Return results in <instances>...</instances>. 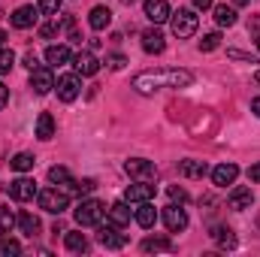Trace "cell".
<instances>
[{"label":"cell","instance_id":"6da1fadb","mask_svg":"<svg viewBox=\"0 0 260 257\" xmlns=\"http://www.w3.org/2000/svg\"><path fill=\"white\" fill-rule=\"evenodd\" d=\"M191 82H194V73L182 67H160V70H145L133 76V88L139 94H157L164 88H188Z\"/></svg>","mask_w":260,"mask_h":257},{"label":"cell","instance_id":"7a4b0ae2","mask_svg":"<svg viewBox=\"0 0 260 257\" xmlns=\"http://www.w3.org/2000/svg\"><path fill=\"white\" fill-rule=\"evenodd\" d=\"M73 215H76V221H79L82 227H97V224L103 221V215H106V206H103L100 200H82Z\"/></svg>","mask_w":260,"mask_h":257},{"label":"cell","instance_id":"3957f363","mask_svg":"<svg viewBox=\"0 0 260 257\" xmlns=\"http://www.w3.org/2000/svg\"><path fill=\"white\" fill-rule=\"evenodd\" d=\"M170 27H173V34L179 37V40H188V37H194L197 30V12L194 9H179V12H170Z\"/></svg>","mask_w":260,"mask_h":257},{"label":"cell","instance_id":"277c9868","mask_svg":"<svg viewBox=\"0 0 260 257\" xmlns=\"http://www.w3.org/2000/svg\"><path fill=\"white\" fill-rule=\"evenodd\" d=\"M37 200H40V209H46V212H52V215H61V212H67V206H70V194L61 191L58 185L40 191Z\"/></svg>","mask_w":260,"mask_h":257},{"label":"cell","instance_id":"5b68a950","mask_svg":"<svg viewBox=\"0 0 260 257\" xmlns=\"http://www.w3.org/2000/svg\"><path fill=\"white\" fill-rule=\"evenodd\" d=\"M124 173L136 182H154L157 179V167L151 160H145V157H130L124 164Z\"/></svg>","mask_w":260,"mask_h":257},{"label":"cell","instance_id":"8992f818","mask_svg":"<svg viewBox=\"0 0 260 257\" xmlns=\"http://www.w3.org/2000/svg\"><path fill=\"white\" fill-rule=\"evenodd\" d=\"M97 242L103 245V248H109V251H118V248H124L127 245V236L124 233H118V227L115 224H100V233H97Z\"/></svg>","mask_w":260,"mask_h":257},{"label":"cell","instance_id":"52a82bcc","mask_svg":"<svg viewBox=\"0 0 260 257\" xmlns=\"http://www.w3.org/2000/svg\"><path fill=\"white\" fill-rule=\"evenodd\" d=\"M55 88H58V97L64 103H73L79 97V91H82V79H79V73H67L55 82Z\"/></svg>","mask_w":260,"mask_h":257},{"label":"cell","instance_id":"ba28073f","mask_svg":"<svg viewBox=\"0 0 260 257\" xmlns=\"http://www.w3.org/2000/svg\"><path fill=\"white\" fill-rule=\"evenodd\" d=\"M6 194H9L12 200H18V203H27V200H34L40 191H37V182H34V179H24V176H21V179H15V182L6 185Z\"/></svg>","mask_w":260,"mask_h":257},{"label":"cell","instance_id":"9c48e42d","mask_svg":"<svg viewBox=\"0 0 260 257\" xmlns=\"http://www.w3.org/2000/svg\"><path fill=\"white\" fill-rule=\"evenodd\" d=\"M164 224H167L170 233H182V230L188 227V215H185L182 203H170V206L164 209Z\"/></svg>","mask_w":260,"mask_h":257},{"label":"cell","instance_id":"30bf717a","mask_svg":"<svg viewBox=\"0 0 260 257\" xmlns=\"http://www.w3.org/2000/svg\"><path fill=\"white\" fill-rule=\"evenodd\" d=\"M157 209L151 206V200H145V203H136V209H133V221L142 227V230H151L154 224H157Z\"/></svg>","mask_w":260,"mask_h":257},{"label":"cell","instance_id":"8fae6325","mask_svg":"<svg viewBox=\"0 0 260 257\" xmlns=\"http://www.w3.org/2000/svg\"><path fill=\"white\" fill-rule=\"evenodd\" d=\"M37 18H40V6H18L15 12H12V27H18V30H27V27H34L37 24Z\"/></svg>","mask_w":260,"mask_h":257},{"label":"cell","instance_id":"7c38bea8","mask_svg":"<svg viewBox=\"0 0 260 257\" xmlns=\"http://www.w3.org/2000/svg\"><path fill=\"white\" fill-rule=\"evenodd\" d=\"M30 88H34L37 94H49V91L55 88V76H52V70H49V67H37V70H30Z\"/></svg>","mask_w":260,"mask_h":257},{"label":"cell","instance_id":"4fadbf2b","mask_svg":"<svg viewBox=\"0 0 260 257\" xmlns=\"http://www.w3.org/2000/svg\"><path fill=\"white\" fill-rule=\"evenodd\" d=\"M130 218H133V212H130V203H127V200L112 203V206L106 209V221H109V224H115L118 230H121V227H127Z\"/></svg>","mask_w":260,"mask_h":257},{"label":"cell","instance_id":"5bb4252c","mask_svg":"<svg viewBox=\"0 0 260 257\" xmlns=\"http://www.w3.org/2000/svg\"><path fill=\"white\" fill-rule=\"evenodd\" d=\"M154 194H157V188L151 182H136V185H127L124 200L127 203H145V200H154Z\"/></svg>","mask_w":260,"mask_h":257},{"label":"cell","instance_id":"9a60e30c","mask_svg":"<svg viewBox=\"0 0 260 257\" xmlns=\"http://www.w3.org/2000/svg\"><path fill=\"white\" fill-rule=\"evenodd\" d=\"M142 6H145V15H148L151 24H164V21L170 18V12H173L167 0H145Z\"/></svg>","mask_w":260,"mask_h":257},{"label":"cell","instance_id":"2e32d148","mask_svg":"<svg viewBox=\"0 0 260 257\" xmlns=\"http://www.w3.org/2000/svg\"><path fill=\"white\" fill-rule=\"evenodd\" d=\"M142 49H145L148 55H160V52L167 49V40H164V34L157 30V24L142 34Z\"/></svg>","mask_w":260,"mask_h":257},{"label":"cell","instance_id":"e0dca14e","mask_svg":"<svg viewBox=\"0 0 260 257\" xmlns=\"http://www.w3.org/2000/svg\"><path fill=\"white\" fill-rule=\"evenodd\" d=\"M236 176H239V167H236V164H218V167L212 170V182H215L218 188L233 185V182H236Z\"/></svg>","mask_w":260,"mask_h":257},{"label":"cell","instance_id":"ac0fdd59","mask_svg":"<svg viewBox=\"0 0 260 257\" xmlns=\"http://www.w3.org/2000/svg\"><path fill=\"white\" fill-rule=\"evenodd\" d=\"M227 203H230V209H236V212H245V209H251V203H254V194L251 188H233L230 197H227Z\"/></svg>","mask_w":260,"mask_h":257},{"label":"cell","instance_id":"d6986e66","mask_svg":"<svg viewBox=\"0 0 260 257\" xmlns=\"http://www.w3.org/2000/svg\"><path fill=\"white\" fill-rule=\"evenodd\" d=\"M73 67H76L79 76H94V73L100 70V61H97L91 52H79V55L73 58Z\"/></svg>","mask_w":260,"mask_h":257},{"label":"cell","instance_id":"ffe728a7","mask_svg":"<svg viewBox=\"0 0 260 257\" xmlns=\"http://www.w3.org/2000/svg\"><path fill=\"white\" fill-rule=\"evenodd\" d=\"M142 251H145V254L176 251V245H173V239H170V236H148V239H142Z\"/></svg>","mask_w":260,"mask_h":257},{"label":"cell","instance_id":"44dd1931","mask_svg":"<svg viewBox=\"0 0 260 257\" xmlns=\"http://www.w3.org/2000/svg\"><path fill=\"white\" fill-rule=\"evenodd\" d=\"M88 24H91L94 30H106V27L112 24V12H109V6H94L91 15H88Z\"/></svg>","mask_w":260,"mask_h":257},{"label":"cell","instance_id":"7402d4cb","mask_svg":"<svg viewBox=\"0 0 260 257\" xmlns=\"http://www.w3.org/2000/svg\"><path fill=\"white\" fill-rule=\"evenodd\" d=\"M46 61L52 67H64L73 61V52H70V46H49L46 49Z\"/></svg>","mask_w":260,"mask_h":257},{"label":"cell","instance_id":"603a6c76","mask_svg":"<svg viewBox=\"0 0 260 257\" xmlns=\"http://www.w3.org/2000/svg\"><path fill=\"white\" fill-rule=\"evenodd\" d=\"M179 173H182L185 179H203V176L209 173V167H206L203 160H194V157H188V160H182V164H179Z\"/></svg>","mask_w":260,"mask_h":257},{"label":"cell","instance_id":"cb8c5ba5","mask_svg":"<svg viewBox=\"0 0 260 257\" xmlns=\"http://www.w3.org/2000/svg\"><path fill=\"white\" fill-rule=\"evenodd\" d=\"M18 230L34 239V236L40 233V218H37L34 212H21V215H18Z\"/></svg>","mask_w":260,"mask_h":257},{"label":"cell","instance_id":"d4e9b609","mask_svg":"<svg viewBox=\"0 0 260 257\" xmlns=\"http://www.w3.org/2000/svg\"><path fill=\"white\" fill-rule=\"evenodd\" d=\"M212 239H215V245L218 248H236V236H233V230L230 227H212Z\"/></svg>","mask_w":260,"mask_h":257},{"label":"cell","instance_id":"484cf974","mask_svg":"<svg viewBox=\"0 0 260 257\" xmlns=\"http://www.w3.org/2000/svg\"><path fill=\"white\" fill-rule=\"evenodd\" d=\"M52 136H55V118L49 112H40V118H37V139L49 142Z\"/></svg>","mask_w":260,"mask_h":257},{"label":"cell","instance_id":"4316f807","mask_svg":"<svg viewBox=\"0 0 260 257\" xmlns=\"http://www.w3.org/2000/svg\"><path fill=\"white\" fill-rule=\"evenodd\" d=\"M64 245L67 251H73V254H85L88 251V239H85V233H64Z\"/></svg>","mask_w":260,"mask_h":257},{"label":"cell","instance_id":"83f0119b","mask_svg":"<svg viewBox=\"0 0 260 257\" xmlns=\"http://www.w3.org/2000/svg\"><path fill=\"white\" fill-rule=\"evenodd\" d=\"M215 21H218L221 27H233V24H236V9L227 6V3H218V6H215Z\"/></svg>","mask_w":260,"mask_h":257},{"label":"cell","instance_id":"f1b7e54d","mask_svg":"<svg viewBox=\"0 0 260 257\" xmlns=\"http://www.w3.org/2000/svg\"><path fill=\"white\" fill-rule=\"evenodd\" d=\"M9 164H12V170H15V173H27V170H34L37 157H34V154H27V151H18Z\"/></svg>","mask_w":260,"mask_h":257},{"label":"cell","instance_id":"f546056e","mask_svg":"<svg viewBox=\"0 0 260 257\" xmlns=\"http://www.w3.org/2000/svg\"><path fill=\"white\" fill-rule=\"evenodd\" d=\"M49 182H52V185H58V188H64V185L73 182V176H70V170H67V167H52V170H49Z\"/></svg>","mask_w":260,"mask_h":257},{"label":"cell","instance_id":"4dcf8cb0","mask_svg":"<svg viewBox=\"0 0 260 257\" xmlns=\"http://www.w3.org/2000/svg\"><path fill=\"white\" fill-rule=\"evenodd\" d=\"M15 254H21V242L9 239V236H0V257H15Z\"/></svg>","mask_w":260,"mask_h":257},{"label":"cell","instance_id":"1f68e13d","mask_svg":"<svg viewBox=\"0 0 260 257\" xmlns=\"http://www.w3.org/2000/svg\"><path fill=\"white\" fill-rule=\"evenodd\" d=\"M15 224H18V218H15V215L6 209V206H0V236H6V233L15 227Z\"/></svg>","mask_w":260,"mask_h":257},{"label":"cell","instance_id":"d6a6232c","mask_svg":"<svg viewBox=\"0 0 260 257\" xmlns=\"http://www.w3.org/2000/svg\"><path fill=\"white\" fill-rule=\"evenodd\" d=\"M12 67H15V52H12L9 46H0V76L9 73Z\"/></svg>","mask_w":260,"mask_h":257},{"label":"cell","instance_id":"836d02e7","mask_svg":"<svg viewBox=\"0 0 260 257\" xmlns=\"http://www.w3.org/2000/svg\"><path fill=\"white\" fill-rule=\"evenodd\" d=\"M221 46V34L218 30H212V34H206L203 40H200V52H215Z\"/></svg>","mask_w":260,"mask_h":257},{"label":"cell","instance_id":"e575fe53","mask_svg":"<svg viewBox=\"0 0 260 257\" xmlns=\"http://www.w3.org/2000/svg\"><path fill=\"white\" fill-rule=\"evenodd\" d=\"M97 188V182L94 179H82V182H70V191L73 194H79V197H85V194H91Z\"/></svg>","mask_w":260,"mask_h":257},{"label":"cell","instance_id":"d590c367","mask_svg":"<svg viewBox=\"0 0 260 257\" xmlns=\"http://www.w3.org/2000/svg\"><path fill=\"white\" fill-rule=\"evenodd\" d=\"M40 12H46V15H58V12H61V0H40Z\"/></svg>","mask_w":260,"mask_h":257},{"label":"cell","instance_id":"8d00e7d4","mask_svg":"<svg viewBox=\"0 0 260 257\" xmlns=\"http://www.w3.org/2000/svg\"><path fill=\"white\" fill-rule=\"evenodd\" d=\"M124 64H127L124 55H118V52H115V55H106V67H109V70H121Z\"/></svg>","mask_w":260,"mask_h":257},{"label":"cell","instance_id":"74e56055","mask_svg":"<svg viewBox=\"0 0 260 257\" xmlns=\"http://www.w3.org/2000/svg\"><path fill=\"white\" fill-rule=\"evenodd\" d=\"M167 194H170V200H173V203H188V191H185V188H179V185H173Z\"/></svg>","mask_w":260,"mask_h":257},{"label":"cell","instance_id":"f35d334b","mask_svg":"<svg viewBox=\"0 0 260 257\" xmlns=\"http://www.w3.org/2000/svg\"><path fill=\"white\" fill-rule=\"evenodd\" d=\"M227 55H230V58H236V61H251V64H257V58H251V55H245V52H239V49H230Z\"/></svg>","mask_w":260,"mask_h":257},{"label":"cell","instance_id":"ab89813d","mask_svg":"<svg viewBox=\"0 0 260 257\" xmlns=\"http://www.w3.org/2000/svg\"><path fill=\"white\" fill-rule=\"evenodd\" d=\"M58 30H61V27H58V24H43V27H40V34H43V37H46V40H52V37H55V34H58Z\"/></svg>","mask_w":260,"mask_h":257},{"label":"cell","instance_id":"60d3db41","mask_svg":"<svg viewBox=\"0 0 260 257\" xmlns=\"http://www.w3.org/2000/svg\"><path fill=\"white\" fill-rule=\"evenodd\" d=\"M24 67H27V70H37V55H34V52H27V55H24Z\"/></svg>","mask_w":260,"mask_h":257},{"label":"cell","instance_id":"b9f144b4","mask_svg":"<svg viewBox=\"0 0 260 257\" xmlns=\"http://www.w3.org/2000/svg\"><path fill=\"white\" fill-rule=\"evenodd\" d=\"M6 103H9V88H6V85L0 82V109H3Z\"/></svg>","mask_w":260,"mask_h":257},{"label":"cell","instance_id":"7bdbcfd3","mask_svg":"<svg viewBox=\"0 0 260 257\" xmlns=\"http://www.w3.org/2000/svg\"><path fill=\"white\" fill-rule=\"evenodd\" d=\"M248 179H251V182H260V164L248 167Z\"/></svg>","mask_w":260,"mask_h":257},{"label":"cell","instance_id":"ee69618b","mask_svg":"<svg viewBox=\"0 0 260 257\" xmlns=\"http://www.w3.org/2000/svg\"><path fill=\"white\" fill-rule=\"evenodd\" d=\"M197 9H209V6H215V0H194Z\"/></svg>","mask_w":260,"mask_h":257},{"label":"cell","instance_id":"f6af8a7d","mask_svg":"<svg viewBox=\"0 0 260 257\" xmlns=\"http://www.w3.org/2000/svg\"><path fill=\"white\" fill-rule=\"evenodd\" d=\"M251 112L260 118V97H254V100H251Z\"/></svg>","mask_w":260,"mask_h":257},{"label":"cell","instance_id":"bcb514c9","mask_svg":"<svg viewBox=\"0 0 260 257\" xmlns=\"http://www.w3.org/2000/svg\"><path fill=\"white\" fill-rule=\"evenodd\" d=\"M248 27H251V30H257V34H260V18H251V24H248Z\"/></svg>","mask_w":260,"mask_h":257},{"label":"cell","instance_id":"7dc6e473","mask_svg":"<svg viewBox=\"0 0 260 257\" xmlns=\"http://www.w3.org/2000/svg\"><path fill=\"white\" fill-rule=\"evenodd\" d=\"M251 0H233V6H248Z\"/></svg>","mask_w":260,"mask_h":257},{"label":"cell","instance_id":"c3c4849f","mask_svg":"<svg viewBox=\"0 0 260 257\" xmlns=\"http://www.w3.org/2000/svg\"><path fill=\"white\" fill-rule=\"evenodd\" d=\"M3 40H6V30H3V27H0V46H6V43H3Z\"/></svg>","mask_w":260,"mask_h":257},{"label":"cell","instance_id":"681fc988","mask_svg":"<svg viewBox=\"0 0 260 257\" xmlns=\"http://www.w3.org/2000/svg\"><path fill=\"white\" fill-rule=\"evenodd\" d=\"M257 49H260V37H257Z\"/></svg>","mask_w":260,"mask_h":257},{"label":"cell","instance_id":"f907efd6","mask_svg":"<svg viewBox=\"0 0 260 257\" xmlns=\"http://www.w3.org/2000/svg\"><path fill=\"white\" fill-rule=\"evenodd\" d=\"M257 82H260V70H257Z\"/></svg>","mask_w":260,"mask_h":257},{"label":"cell","instance_id":"816d5d0a","mask_svg":"<svg viewBox=\"0 0 260 257\" xmlns=\"http://www.w3.org/2000/svg\"><path fill=\"white\" fill-rule=\"evenodd\" d=\"M124 3H133V0H124Z\"/></svg>","mask_w":260,"mask_h":257}]
</instances>
